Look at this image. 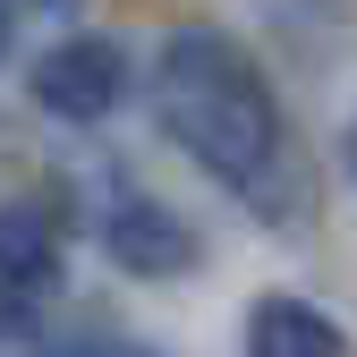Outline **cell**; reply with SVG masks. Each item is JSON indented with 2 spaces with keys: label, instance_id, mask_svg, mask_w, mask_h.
Returning a JSON list of instances; mask_svg holds the SVG:
<instances>
[{
  "label": "cell",
  "instance_id": "3957f363",
  "mask_svg": "<svg viewBox=\"0 0 357 357\" xmlns=\"http://www.w3.org/2000/svg\"><path fill=\"white\" fill-rule=\"evenodd\" d=\"M60 281H68L60 230H52L43 213L9 204V213H0V332H26L43 306L60 298Z\"/></svg>",
  "mask_w": 357,
  "mask_h": 357
},
{
  "label": "cell",
  "instance_id": "9c48e42d",
  "mask_svg": "<svg viewBox=\"0 0 357 357\" xmlns=\"http://www.w3.org/2000/svg\"><path fill=\"white\" fill-rule=\"evenodd\" d=\"M34 9H77V0H34Z\"/></svg>",
  "mask_w": 357,
  "mask_h": 357
},
{
  "label": "cell",
  "instance_id": "52a82bcc",
  "mask_svg": "<svg viewBox=\"0 0 357 357\" xmlns=\"http://www.w3.org/2000/svg\"><path fill=\"white\" fill-rule=\"evenodd\" d=\"M340 162H349V178H357V119H349V137H340Z\"/></svg>",
  "mask_w": 357,
  "mask_h": 357
},
{
  "label": "cell",
  "instance_id": "6da1fadb",
  "mask_svg": "<svg viewBox=\"0 0 357 357\" xmlns=\"http://www.w3.org/2000/svg\"><path fill=\"white\" fill-rule=\"evenodd\" d=\"M153 111L170 128V145L188 162H204L221 188L264 196V178L281 170V102H273V85H264V68L230 34H213V26H188V34L162 43Z\"/></svg>",
  "mask_w": 357,
  "mask_h": 357
},
{
  "label": "cell",
  "instance_id": "ba28073f",
  "mask_svg": "<svg viewBox=\"0 0 357 357\" xmlns=\"http://www.w3.org/2000/svg\"><path fill=\"white\" fill-rule=\"evenodd\" d=\"M0 52H9V0H0Z\"/></svg>",
  "mask_w": 357,
  "mask_h": 357
},
{
  "label": "cell",
  "instance_id": "277c9868",
  "mask_svg": "<svg viewBox=\"0 0 357 357\" xmlns=\"http://www.w3.org/2000/svg\"><path fill=\"white\" fill-rule=\"evenodd\" d=\"M102 255L119 273H137V281H178V273H196V230L170 204H153V196H111Z\"/></svg>",
  "mask_w": 357,
  "mask_h": 357
},
{
  "label": "cell",
  "instance_id": "8992f818",
  "mask_svg": "<svg viewBox=\"0 0 357 357\" xmlns=\"http://www.w3.org/2000/svg\"><path fill=\"white\" fill-rule=\"evenodd\" d=\"M34 357H162V349L137 340V332H119V324H77V332H52Z\"/></svg>",
  "mask_w": 357,
  "mask_h": 357
},
{
  "label": "cell",
  "instance_id": "5b68a950",
  "mask_svg": "<svg viewBox=\"0 0 357 357\" xmlns=\"http://www.w3.org/2000/svg\"><path fill=\"white\" fill-rule=\"evenodd\" d=\"M247 357H349V349H340V324L324 306L273 289V298L247 306Z\"/></svg>",
  "mask_w": 357,
  "mask_h": 357
},
{
  "label": "cell",
  "instance_id": "7a4b0ae2",
  "mask_svg": "<svg viewBox=\"0 0 357 357\" xmlns=\"http://www.w3.org/2000/svg\"><path fill=\"white\" fill-rule=\"evenodd\" d=\"M26 94L52 111V119H102L119 94H128V52L111 34H68V43H52V52L34 60V77H26Z\"/></svg>",
  "mask_w": 357,
  "mask_h": 357
}]
</instances>
